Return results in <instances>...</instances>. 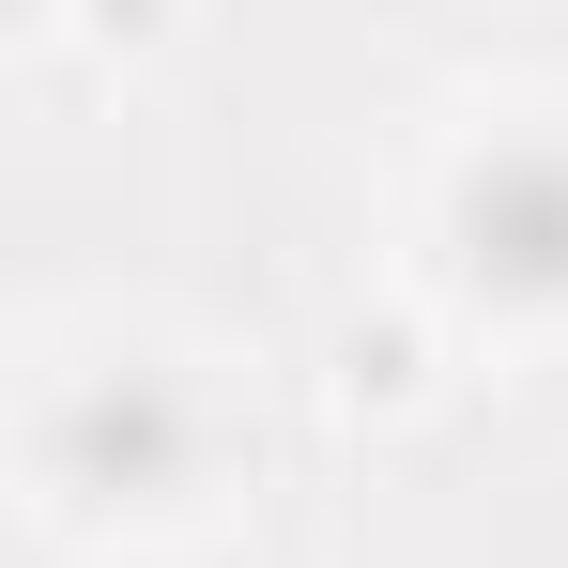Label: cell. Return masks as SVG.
<instances>
[{
  "instance_id": "cell-1",
  "label": "cell",
  "mask_w": 568,
  "mask_h": 568,
  "mask_svg": "<svg viewBox=\"0 0 568 568\" xmlns=\"http://www.w3.org/2000/svg\"><path fill=\"white\" fill-rule=\"evenodd\" d=\"M215 462H231V415L154 338H108L78 369H47V399H31V507L47 523H93V538L185 523V507H215Z\"/></svg>"
},
{
  "instance_id": "cell-3",
  "label": "cell",
  "mask_w": 568,
  "mask_h": 568,
  "mask_svg": "<svg viewBox=\"0 0 568 568\" xmlns=\"http://www.w3.org/2000/svg\"><path fill=\"white\" fill-rule=\"evenodd\" d=\"M338 354H354V369H338V384H354V399H415V338H369V323H354Z\"/></svg>"
},
{
  "instance_id": "cell-2",
  "label": "cell",
  "mask_w": 568,
  "mask_h": 568,
  "mask_svg": "<svg viewBox=\"0 0 568 568\" xmlns=\"http://www.w3.org/2000/svg\"><path fill=\"white\" fill-rule=\"evenodd\" d=\"M446 277L491 323H568V123H491L446 154Z\"/></svg>"
}]
</instances>
